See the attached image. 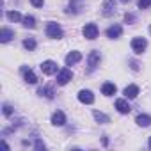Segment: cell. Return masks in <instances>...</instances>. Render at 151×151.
<instances>
[{
	"label": "cell",
	"instance_id": "7a4b0ae2",
	"mask_svg": "<svg viewBox=\"0 0 151 151\" xmlns=\"http://www.w3.org/2000/svg\"><path fill=\"white\" fill-rule=\"evenodd\" d=\"M84 7H86V2H84V0H69L66 13H68V14H78V13H82Z\"/></svg>",
	"mask_w": 151,
	"mask_h": 151
},
{
	"label": "cell",
	"instance_id": "277c9868",
	"mask_svg": "<svg viewBox=\"0 0 151 151\" xmlns=\"http://www.w3.org/2000/svg\"><path fill=\"white\" fill-rule=\"evenodd\" d=\"M146 48H147V41H146L144 37H133V39H132V50H133L137 55L144 53Z\"/></svg>",
	"mask_w": 151,
	"mask_h": 151
},
{
	"label": "cell",
	"instance_id": "30bf717a",
	"mask_svg": "<svg viewBox=\"0 0 151 151\" xmlns=\"http://www.w3.org/2000/svg\"><path fill=\"white\" fill-rule=\"evenodd\" d=\"M41 71H43L45 75H55V73H57V62H53V60H45V62H41Z\"/></svg>",
	"mask_w": 151,
	"mask_h": 151
},
{
	"label": "cell",
	"instance_id": "e0dca14e",
	"mask_svg": "<svg viewBox=\"0 0 151 151\" xmlns=\"http://www.w3.org/2000/svg\"><path fill=\"white\" fill-rule=\"evenodd\" d=\"M13 37H14V30H11L7 27H4L2 30H0V41L2 43H9Z\"/></svg>",
	"mask_w": 151,
	"mask_h": 151
},
{
	"label": "cell",
	"instance_id": "1f68e13d",
	"mask_svg": "<svg viewBox=\"0 0 151 151\" xmlns=\"http://www.w3.org/2000/svg\"><path fill=\"white\" fill-rule=\"evenodd\" d=\"M149 34H151V25H149Z\"/></svg>",
	"mask_w": 151,
	"mask_h": 151
},
{
	"label": "cell",
	"instance_id": "ba28073f",
	"mask_svg": "<svg viewBox=\"0 0 151 151\" xmlns=\"http://www.w3.org/2000/svg\"><path fill=\"white\" fill-rule=\"evenodd\" d=\"M80 60H82V53H80V52H77V50L69 52V53L66 55V59H64L66 66H75V64H77V62H80Z\"/></svg>",
	"mask_w": 151,
	"mask_h": 151
},
{
	"label": "cell",
	"instance_id": "cb8c5ba5",
	"mask_svg": "<svg viewBox=\"0 0 151 151\" xmlns=\"http://www.w3.org/2000/svg\"><path fill=\"white\" fill-rule=\"evenodd\" d=\"M2 112H4V116H6V117H11L14 110H13V107H11L9 103H4V105H2Z\"/></svg>",
	"mask_w": 151,
	"mask_h": 151
},
{
	"label": "cell",
	"instance_id": "d4e9b609",
	"mask_svg": "<svg viewBox=\"0 0 151 151\" xmlns=\"http://www.w3.org/2000/svg\"><path fill=\"white\" fill-rule=\"evenodd\" d=\"M139 9H149L151 7V0H137Z\"/></svg>",
	"mask_w": 151,
	"mask_h": 151
},
{
	"label": "cell",
	"instance_id": "5b68a950",
	"mask_svg": "<svg viewBox=\"0 0 151 151\" xmlns=\"http://www.w3.org/2000/svg\"><path fill=\"white\" fill-rule=\"evenodd\" d=\"M100 62H101V53H100L98 50H93V52L87 55V66H89V69H91V71L96 69V68L100 66Z\"/></svg>",
	"mask_w": 151,
	"mask_h": 151
},
{
	"label": "cell",
	"instance_id": "4fadbf2b",
	"mask_svg": "<svg viewBox=\"0 0 151 151\" xmlns=\"http://www.w3.org/2000/svg\"><path fill=\"white\" fill-rule=\"evenodd\" d=\"M22 73H23V80H25L27 84H36V82H37V77L34 75V71H32L30 68L23 66V68H22Z\"/></svg>",
	"mask_w": 151,
	"mask_h": 151
},
{
	"label": "cell",
	"instance_id": "9c48e42d",
	"mask_svg": "<svg viewBox=\"0 0 151 151\" xmlns=\"http://www.w3.org/2000/svg\"><path fill=\"white\" fill-rule=\"evenodd\" d=\"M105 34H107V37H110V39H119V37L123 36V27L117 25V23H116V25H110Z\"/></svg>",
	"mask_w": 151,
	"mask_h": 151
},
{
	"label": "cell",
	"instance_id": "5bb4252c",
	"mask_svg": "<svg viewBox=\"0 0 151 151\" xmlns=\"http://www.w3.org/2000/svg\"><path fill=\"white\" fill-rule=\"evenodd\" d=\"M64 123H66V116H64V112L57 110V112L52 114V124H53V126H64Z\"/></svg>",
	"mask_w": 151,
	"mask_h": 151
},
{
	"label": "cell",
	"instance_id": "8fae6325",
	"mask_svg": "<svg viewBox=\"0 0 151 151\" xmlns=\"http://www.w3.org/2000/svg\"><path fill=\"white\" fill-rule=\"evenodd\" d=\"M78 101H80V103H86V105H91V103L94 101V94H93L89 89H82V91L78 93Z\"/></svg>",
	"mask_w": 151,
	"mask_h": 151
},
{
	"label": "cell",
	"instance_id": "44dd1931",
	"mask_svg": "<svg viewBox=\"0 0 151 151\" xmlns=\"http://www.w3.org/2000/svg\"><path fill=\"white\" fill-rule=\"evenodd\" d=\"M23 27L25 29H34L36 27V18L32 16V14H27V16H23Z\"/></svg>",
	"mask_w": 151,
	"mask_h": 151
},
{
	"label": "cell",
	"instance_id": "7c38bea8",
	"mask_svg": "<svg viewBox=\"0 0 151 151\" xmlns=\"http://www.w3.org/2000/svg\"><path fill=\"white\" fill-rule=\"evenodd\" d=\"M116 109H117L119 114H128V112L132 110V107H130V103H128V98H119V100H116Z\"/></svg>",
	"mask_w": 151,
	"mask_h": 151
},
{
	"label": "cell",
	"instance_id": "2e32d148",
	"mask_svg": "<svg viewBox=\"0 0 151 151\" xmlns=\"http://www.w3.org/2000/svg\"><path fill=\"white\" fill-rule=\"evenodd\" d=\"M123 93H124V98H128V100H133V98H137V96H139V87L132 84V86H126Z\"/></svg>",
	"mask_w": 151,
	"mask_h": 151
},
{
	"label": "cell",
	"instance_id": "4316f807",
	"mask_svg": "<svg viewBox=\"0 0 151 151\" xmlns=\"http://www.w3.org/2000/svg\"><path fill=\"white\" fill-rule=\"evenodd\" d=\"M34 147H36L37 151H43V149H46V146H45V142H43L41 139H37V140H36V144H34Z\"/></svg>",
	"mask_w": 151,
	"mask_h": 151
},
{
	"label": "cell",
	"instance_id": "83f0119b",
	"mask_svg": "<svg viewBox=\"0 0 151 151\" xmlns=\"http://www.w3.org/2000/svg\"><path fill=\"white\" fill-rule=\"evenodd\" d=\"M30 4H32L34 7H43V6H45V0H30Z\"/></svg>",
	"mask_w": 151,
	"mask_h": 151
},
{
	"label": "cell",
	"instance_id": "4dcf8cb0",
	"mask_svg": "<svg viewBox=\"0 0 151 151\" xmlns=\"http://www.w3.org/2000/svg\"><path fill=\"white\" fill-rule=\"evenodd\" d=\"M119 2H123V4H128V2H130V0H119Z\"/></svg>",
	"mask_w": 151,
	"mask_h": 151
},
{
	"label": "cell",
	"instance_id": "d6986e66",
	"mask_svg": "<svg viewBox=\"0 0 151 151\" xmlns=\"http://www.w3.org/2000/svg\"><path fill=\"white\" fill-rule=\"evenodd\" d=\"M37 94H39V96H45V98H48V100H52V98L55 96V91H53V87L45 86V87H39Z\"/></svg>",
	"mask_w": 151,
	"mask_h": 151
},
{
	"label": "cell",
	"instance_id": "ffe728a7",
	"mask_svg": "<svg viewBox=\"0 0 151 151\" xmlns=\"http://www.w3.org/2000/svg\"><path fill=\"white\" fill-rule=\"evenodd\" d=\"M93 116H94V119H96L98 123H101V124H107V123H110V117H109L107 114L100 112V110H94V112H93Z\"/></svg>",
	"mask_w": 151,
	"mask_h": 151
},
{
	"label": "cell",
	"instance_id": "7402d4cb",
	"mask_svg": "<svg viewBox=\"0 0 151 151\" xmlns=\"http://www.w3.org/2000/svg\"><path fill=\"white\" fill-rule=\"evenodd\" d=\"M36 46H37V43H36V39H34V37H27V39H23V48H25V50L34 52V50H36Z\"/></svg>",
	"mask_w": 151,
	"mask_h": 151
},
{
	"label": "cell",
	"instance_id": "f1b7e54d",
	"mask_svg": "<svg viewBox=\"0 0 151 151\" xmlns=\"http://www.w3.org/2000/svg\"><path fill=\"white\" fill-rule=\"evenodd\" d=\"M132 69H135V71H137V69H139V64H137V62H135V60H132Z\"/></svg>",
	"mask_w": 151,
	"mask_h": 151
},
{
	"label": "cell",
	"instance_id": "9a60e30c",
	"mask_svg": "<svg viewBox=\"0 0 151 151\" xmlns=\"http://www.w3.org/2000/svg\"><path fill=\"white\" fill-rule=\"evenodd\" d=\"M101 93H103L105 96H114V94L117 93V87H116V84H112V82H105V84L101 86Z\"/></svg>",
	"mask_w": 151,
	"mask_h": 151
},
{
	"label": "cell",
	"instance_id": "603a6c76",
	"mask_svg": "<svg viewBox=\"0 0 151 151\" xmlns=\"http://www.w3.org/2000/svg\"><path fill=\"white\" fill-rule=\"evenodd\" d=\"M7 20L16 23V22H22L23 18H22V14H20L18 11H7Z\"/></svg>",
	"mask_w": 151,
	"mask_h": 151
},
{
	"label": "cell",
	"instance_id": "3957f363",
	"mask_svg": "<svg viewBox=\"0 0 151 151\" xmlns=\"http://www.w3.org/2000/svg\"><path fill=\"white\" fill-rule=\"evenodd\" d=\"M82 34H84V37L86 39H96L98 37V34H100V30H98V25L96 23H87L84 29H82Z\"/></svg>",
	"mask_w": 151,
	"mask_h": 151
},
{
	"label": "cell",
	"instance_id": "ac0fdd59",
	"mask_svg": "<svg viewBox=\"0 0 151 151\" xmlns=\"http://www.w3.org/2000/svg\"><path fill=\"white\" fill-rule=\"evenodd\" d=\"M135 123H137L139 126H142V128H147V126L151 124V116H147V114H139L137 119H135Z\"/></svg>",
	"mask_w": 151,
	"mask_h": 151
},
{
	"label": "cell",
	"instance_id": "f546056e",
	"mask_svg": "<svg viewBox=\"0 0 151 151\" xmlns=\"http://www.w3.org/2000/svg\"><path fill=\"white\" fill-rule=\"evenodd\" d=\"M147 146H149V149H151V137H149V140H147Z\"/></svg>",
	"mask_w": 151,
	"mask_h": 151
},
{
	"label": "cell",
	"instance_id": "484cf974",
	"mask_svg": "<svg viewBox=\"0 0 151 151\" xmlns=\"http://www.w3.org/2000/svg\"><path fill=\"white\" fill-rule=\"evenodd\" d=\"M135 20H137V18H135L133 13H126V14H124V22H126V23H135Z\"/></svg>",
	"mask_w": 151,
	"mask_h": 151
},
{
	"label": "cell",
	"instance_id": "52a82bcc",
	"mask_svg": "<svg viewBox=\"0 0 151 151\" xmlns=\"http://www.w3.org/2000/svg\"><path fill=\"white\" fill-rule=\"evenodd\" d=\"M103 11V16H107V18H110V16H114L116 14V0H103V7H101Z\"/></svg>",
	"mask_w": 151,
	"mask_h": 151
},
{
	"label": "cell",
	"instance_id": "6da1fadb",
	"mask_svg": "<svg viewBox=\"0 0 151 151\" xmlns=\"http://www.w3.org/2000/svg\"><path fill=\"white\" fill-rule=\"evenodd\" d=\"M45 32H46V36H48V37H52V39H60V37L64 36L62 27H60L59 23H55V22H48V23H46Z\"/></svg>",
	"mask_w": 151,
	"mask_h": 151
},
{
	"label": "cell",
	"instance_id": "8992f818",
	"mask_svg": "<svg viewBox=\"0 0 151 151\" xmlns=\"http://www.w3.org/2000/svg\"><path fill=\"white\" fill-rule=\"evenodd\" d=\"M71 78H73V71H71V69L64 68V69L57 71V84H59V86H66Z\"/></svg>",
	"mask_w": 151,
	"mask_h": 151
}]
</instances>
